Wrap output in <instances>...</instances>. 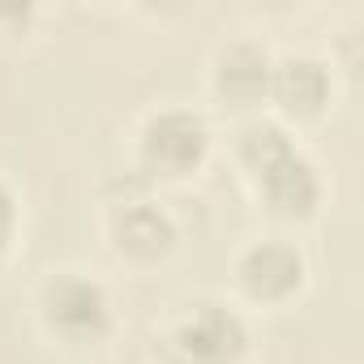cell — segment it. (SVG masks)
<instances>
[{
  "label": "cell",
  "instance_id": "6da1fadb",
  "mask_svg": "<svg viewBox=\"0 0 364 364\" xmlns=\"http://www.w3.org/2000/svg\"><path fill=\"white\" fill-rule=\"evenodd\" d=\"M228 159L245 198L253 202L257 215H266L274 232L296 236L321 223L330 206V176L304 137L287 133L270 116H253L236 124L228 141Z\"/></svg>",
  "mask_w": 364,
  "mask_h": 364
},
{
  "label": "cell",
  "instance_id": "7a4b0ae2",
  "mask_svg": "<svg viewBox=\"0 0 364 364\" xmlns=\"http://www.w3.org/2000/svg\"><path fill=\"white\" fill-rule=\"evenodd\" d=\"M26 313L43 347L65 360H103L124 330L116 287L82 262L39 270L26 296Z\"/></svg>",
  "mask_w": 364,
  "mask_h": 364
},
{
  "label": "cell",
  "instance_id": "3957f363",
  "mask_svg": "<svg viewBox=\"0 0 364 364\" xmlns=\"http://www.w3.org/2000/svg\"><path fill=\"white\" fill-rule=\"evenodd\" d=\"M219 154V129L198 103H150L129 129L133 180L146 189H189L210 171Z\"/></svg>",
  "mask_w": 364,
  "mask_h": 364
},
{
  "label": "cell",
  "instance_id": "277c9868",
  "mask_svg": "<svg viewBox=\"0 0 364 364\" xmlns=\"http://www.w3.org/2000/svg\"><path fill=\"white\" fill-rule=\"evenodd\" d=\"M257 326L219 291L167 304L146 338V364H253Z\"/></svg>",
  "mask_w": 364,
  "mask_h": 364
},
{
  "label": "cell",
  "instance_id": "5b68a950",
  "mask_svg": "<svg viewBox=\"0 0 364 364\" xmlns=\"http://www.w3.org/2000/svg\"><path fill=\"white\" fill-rule=\"evenodd\" d=\"M95 223H99V245L129 274H159L185 249L180 215L167 206L163 193L146 189L141 180H133L129 189L103 198Z\"/></svg>",
  "mask_w": 364,
  "mask_h": 364
},
{
  "label": "cell",
  "instance_id": "8992f818",
  "mask_svg": "<svg viewBox=\"0 0 364 364\" xmlns=\"http://www.w3.org/2000/svg\"><path fill=\"white\" fill-rule=\"evenodd\" d=\"M313 287L309 249L291 232H257L245 236L228 257V300L249 317H270L296 309Z\"/></svg>",
  "mask_w": 364,
  "mask_h": 364
},
{
  "label": "cell",
  "instance_id": "52a82bcc",
  "mask_svg": "<svg viewBox=\"0 0 364 364\" xmlns=\"http://www.w3.org/2000/svg\"><path fill=\"white\" fill-rule=\"evenodd\" d=\"M343 82H338V60L317 48H274V69H270V90H266V112L274 124L287 133L304 137L330 120L338 107Z\"/></svg>",
  "mask_w": 364,
  "mask_h": 364
},
{
  "label": "cell",
  "instance_id": "ba28073f",
  "mask_svg": "<svg viewBox=\"0 0 364 364\" xmlns=\"http://www.w3.org/2000/svg\"><path fill=\"white\" fill-rule=\"evenodd\" d=\"M270 69H274V48L253 31H232L206 52V65H202L206 99L219 112L253 120L266 112Z\"/></svg>",
  "mask_w": 364,
  "mask_h": 364
},
{
  "label": "cell",
  "instance_id": "9c48e42d",
  "mask_svg": "<svg viewBox=\"0 0 364 364\" xmlns=\"http://www.w3.org/2000/svg\"><path fill=\"white\" fill-rule=\"evenodd\" d=\"M22 236H26V193L9 171H0V274L18 257Z\"/></svg>",
  "mask_w": 364,
  "mask_h": 364
},
{
  "label": "cell",
  "instance_id": "30bf717a",
  "mask_svg": "<svg viewBox=\"0 0 364 364\" xmlns=\"http://www.w3.org/2000/svg\"><path fill=\"white\" fill-rule=\"evenodd\" d=\"M48 9L31 0H0V52H18L39 39Z\"/></svg>",
  "mask_w": 364,
  "mask_h": 364
}]
</instances>
